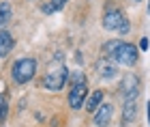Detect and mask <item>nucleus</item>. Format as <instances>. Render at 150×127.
Masks as SVG:
<instances>
[{
  "label": "nucleus",
  "mask_w": 150,
  "mask_h": 127,
  "mask_svg": "<svg viewBox=\"0 0 150 127\" xmlns=\"http://www.w3.org/2000/svg\"><path fill=\"white\" fill-rule=\"evenodd\" d=\"M86 95H88V86H86V82L73 84V88H71V93H69V106L77 110L79 106L86 103Z\"/></svg>",
  "instance_id": "nucleus-6"
},
{
  "label": "nucleus",
  "mask_w": 150,
  "mask_h": 127,
  "mask_svg": "<svg viewBox=\"0 0 150 127\" xmlns=\"http://www.w3.org/2000/svg\"><path fill=\"white\" fill-rule=\"evenodd\" d=\"M6 112H9V103H6V97L0 95V123H4Z\"/></svg>",
  "instance_id": "nucleus-13"
},
{
  "label": "nucleus",
  "mask_w": 150,
  "mask_h": 127,
  "mask_svg": "<svg viewBox=\"0 0 150 127\" xmlns=\"http://www.w3.org/2000/svg\"><path fill=\"white\" fill-rule=\"evenodd\" d=\"M148 15H150V2H148Z\"/></svg>",
  "instance_id": "nucleus-18"
},
{
  "label": "nucleus",
  "mask_w": 150,
  "mask_h": 127,
  "mask_svg": "<svg viewBox=\"0 0 150 127\" xmlns=\"http://www.w3.org/2000/svg\"><path fill=\"white\" fill-rule=\"evenodd\" d=\"M69 2V0H52V6H54V11H60V9H64V4Z\"/></svg>",
  "instance_id": "nucleus-14"
},
{
  "label": "nucleus",
  "mask_w": 150,
  "mask_h": 127,
  "mask_svg": "<svg viewBox=\"0 0 150 127\" xmlns=\"http://www.w3.org/2000/svg\"><path fill=\"white\" fill-rule=\"evenodd\" d=\"M112 112H114L112 103H101L94 112V127H105L112 118Z\"/></svg>",
  "instance_id": "nucleus-7"
},
{
  "label": "nucleus",
  "mask_w": 150,
  "mask_h": 127,
  "mask_svg": "<svg viewBox=\"0 0 150 127\" xmlns=\"http://www.w3.org/2000/svg\"><path fill=\"white\" fill-rule=\"evenodd\" d=\"M120 88H122V97H125L127 101H131L139 93V78L133 76V73H129V76H125V80H122Z\"/></svg>",
  "instance_id": "nucleus-5"
},
{
  "label": "nucleus",
  "mask_w": 150,
  "mask_h": 127,
  "mask_svg": "<svg viewBox=\"0 0 150 127\" xmlns=\"http://www.w3.org/2000/svg\"><path fill=\"white\" fill-rule=\"evenodd\" d=\"M133 2H139V0H133Z\"/></svg>",
  "instance_id": "nucleus-19"
},
{
  "label": "nucleus",
  "mask_w": 150,
  "mask_h": 127,
  "mask_svg": "<svg viewBox=\"0 0 150 127\" xmlns=\"http://www.w3.org/2000/svg\"><path fill=\"white\" fill-rule=\"evenodd\" d=\"M97 71L101 73V78H114L116 73H118L116 65L112 61H107V58H101V61L97 63Z\"/></svg>",
  "instance_id": "nucleus-9"
},
{
  "label": "nucleus",
  "mask_w": 150,
  "mask_h": 127,
  "mask_svg": "<svg viewBox=\"0 0 150 127\" xmlns=\"http://www.w3.org/2000/svg\"><path fill=\"white\" fill-rule=\"evenodd\" d=\"M135 114H137V103H135V99L125 103V108H122V125H127L129 121H133Z\"/></svg>",
  "instance_id": "nucleus-10"
},
{
  "label": "nucleus",
  "mask_w": 150,
  "mask_h": 127,
  "mask_svg": "<svg viewBox=\"0 0 150 127\" xmlns=\"http://www.w3.org/2000/svg\"><path fill=\"white\" fill-rule=\"evenodd\" d=\"M103 26L110 32H120V35L129 32V19L125 17V13L120 9H107L103 15Z\"/></svg>",
  "instance_id": "nucleus-2"
},
{
  "label": "nucleus",
  "mask_w": 150,
  "mask_h": 127,
  "mask_svg": "<svg viewBox=\"0 0 150 127\" xmlns=\"http://www.w3.org/2000/svg\"><path fill=\"white\" fill-rule=\"evenodd\" d=\"M67 80H69V69H67V67H58V69H54L45 76L43 86L50 88V91H60L67 84Z\"/></svg>",
  "instance_id": "nucleus-4"
},
{
  "label": "nucleus",
  "mask_w": 150,
  "mask_h": 127,
  "mask_svg": "<svg viewBox=\"0 0 150 127\" xmlns=\"http://www.w3.org/2000/svg\"><path fill=\"white\" fill-rule=\"evenodd\" d=\"M103 103V91H94L90 97L86 99V110H90V112H97V108Z\"/></svg>",
  "instance_id": "nucleus-11"
},
{
  "label": "nucleus",
  "mask_w": 150,
  "mask_h": 127,
  "mask_svg": "<svg viewBox=\"0 0 150 127\" xmlns=\"http://www.w3.org/2000/svg\"><path fill=\"white\" fill-rule=\"evenodd\" d=\"M13 45H15V39L9 30H0V58H4L6 54H11Z\"/></svg>",
  "instance_id": "nucleus-8"
},
{
  "label": "nucleus",
  "mask_w": 150,
  "mask_h": 127,
  "mask_svg": "<svg viewBox=\"0 0 150 127\" xmlns=\"http://www.w3.org/2000/svg\"><path fill=\"white\" fill-rule=\"evenodd\" d=\"M139 48H142V50H148V39H142V41H139Z\"/></svg>",
  "instance_id": "nucleus-16"
},
{
  "label": "nucleus",
  "mask_w": 150,
  "mask_h": 127,
  "mask_svg": "<svg viewBox=\"0 0 150 127\" xmlns=\"http://www.w3.org/2000/svg\"><path fill=\"white\" fill-rule=\"evenodd\" d=\"M11 13L13 11H11V4L9 2H0V28L11 19Z\"/></svg>",
  "instance_id": "nucleus-12"
},
{
  "label": "nucleus",
  "mask_w": 150,
  "mask_h": 127,
  "mask_svg": "<svg viewBox=\"0 0 150 127\" xmlns=\"http://www.w3.org/2000/svg\"><path fill=\"white\" fill-rule=\"evenodd\" d=\"M146 112H148V125H150V101L146 103Z\"/></svg>",
  "instance_id": "nucleus-17"
},
{
  "label": "nucleus",
  "mask_w": 150,
  "mask_h": 127,
  "mask_svg": "<svg viewBox=\"0 0 150 127\" xmlns=\"http://www.w3.org/2000/svg\"><path fill=\"white\" fill-rule=\"evenodd\" d=\"M43 13H47V15H50V13H54V6L47 2V4H43Z\"/></svg>",
  "instance_id": "nucleus-15"
},
{
  "label": "nucleus",
  "mask_w": 150,
  "mask_h": 127,
  "mask_svg": "<svg viewBox=\"0 0 150 127\" xmlns=\"http://www.w3.org/2000/svg\"><path fill=\"white\" fill-rule=\"evenodd\" d=\"M103 58L112 63H118V65H125V67H131L137 63V48L133 43H127V41H120V39H114V41H107L103 45Z\"/></svg>",
  "instance_id": "nucleus-1"
},
{
  "label": "nucleus",
  "mask_w": 150,
  "mask_h": 127,
  "mask_svg": "<svg viewBox=\"0 0 150 127\" xmlns=\"http://www.w3.org/2000/svg\"><path fill=\"white\" fill-rule=\"evenodd\" d=\"M37 73V61L35 58H19V61L13 65V80L17 84H26L35 78Z\"/></svg>",
  "instance_id": "nucleus-3"
}]
</instances>
